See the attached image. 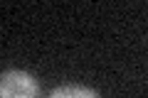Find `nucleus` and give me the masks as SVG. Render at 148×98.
<instances>
[{"label":"nucleus","instance_id":"f257e3e1","mask_svg":"<svg viewBox=\"0 0 148 98\" xmlns=\"http://www.w3.org/2000/svg\"><path fill=\"white\" fill-rule=\"evenodd\" d=\"M0 98H40V86L27 71H3Z\"/></svg>","mask_w":148,"mask_h":98},{"label":"nucleus","instance_id":"f03ea898","mask_svg":"<svg viewBox=\"0 0 148 98\" xmlns=\"http://www.w3.org/2000/svg\"><path fill=\"white\" fill-rule=\"evenodd\" d=\"M49 98H101L96 91L89 86H79V83H69V86H59L49 93Z\"/></svg>","mask_w":148,"mask_h":98}]
</instances>
